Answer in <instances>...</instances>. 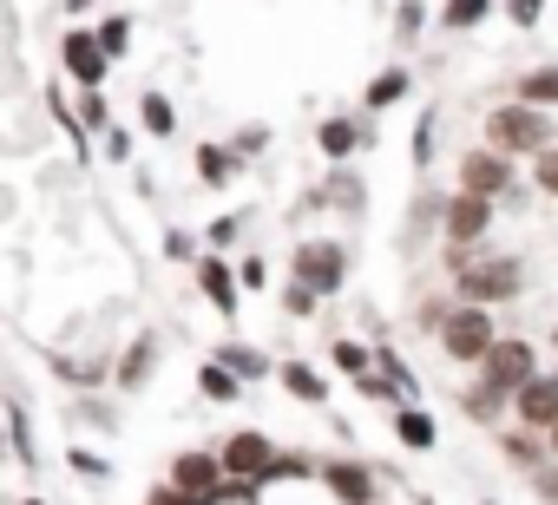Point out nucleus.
Masks as SVG:
<instances>
[{
	"instance_id": "23",
	"label": "nucleus",
	"mask_w": 558,
	"mask_h": 505,
	"mask_svg": "<svg viewBox=\"0 0 558 505\" xmlns=\"http://www.w3.org/2000/svg\"><path fill=\"white\" fill-rule=\"evenodd\" d=\"M532 184H538L545 197H558V145H545V151L532 158Z\"/></svg>"
},
{
	"instance_id": "25",
	"label": "nucleus",
	"mask_w": 558,
	"mask_h": 505,
	"mask_svg": "<svg viewBox=\"0 0 558 505\" xmlns=\"http://www.w3.org/2000/svg\"><path fill=\"white\" fill-rule=\"evenodd\" d=\"M204 394H210V401H236V381H230V368H223V361H210V368H204Z\"/></svg>"
},
{
	"instance_id": "5",
	"label": "nucleus",
	"mask_w": 558,
	"mask_h": 505,
	"mask_svg": "<svg viewBox=\"0 0 558 505\" xmlns=\"http://www.w3.org/2000/svg\"><path fill=\"white\" fill-rule=\"evenodd\" d=\"M460 190H473V197H506L512 190V158L506 151H493V145H473L466 158H460Z\"/></svg>"
},
{
	"instance_id": "32",
	"label": "nucleus",
	"mask_w": 558,
	"mask_h": 505,
	"mask_svg": "<svg viewBox=\"0 0 558 505\" xmlns=\"http://www.w3.org/2000/svg\"><path fill=\"white\" fill-rule=\"evenodd\" d=\"M263 145H269V132H263V125H250V132H236V151H243V158H250V151H263Z\"/></svg>"
},
{
	"instance_id": "38",
	"label": "nucleus",
	"mask_w": 558,
	"mask_h": 505,
	"mask_svg": "<svg viewBox=\"0 0 558 505\" xmlns=\"http://www.w3.org/2000/svg\"><path fill=\"white\" fill-rule=\"evenodd\" d=\"M551 348H558V329H551Z\"/></svg>"
},
{
	"instance_id": "6",
	"label": "nucleus",
	"mask_w": 558,
	"mask_h": 505,
	"mask_svg": "<svg viewBox=\"0 0 558 505\" xmlns=\"http://www.w3.org/2000/svg\"><path fill=\"white\" fill-rule=\"evenodd\" d=\"M480 374L493 381V387H506V394H519L532 374H538V355H532V342H519V335H499L493 342V355L480 361Z\"/></svg>"
},
{
	"instance_id": "21",
	"label": "nucleus",
	"mask_w": 558,
	"mask_h": 505,
	"mask_svg": "<svg viewBox=\"0 0 558 505\" xmlns=\"http://www.w3.org/2000/svg\"><path fill=\"white\" fill-rule=\"evenodd\" d=\"M151 355H158V348H151V342H145V335H138V342H132V348H125V361H119V381H125V387H138V381H145V374H151Z\"/></svg>"
},
{
	"instance_id": "37",
	"label": "nucleus",
	"mask_w": 558,
	"mask_h": 505,
	"mask_svg": "<svg viewBox=\"0 0 558 505\" xmlns=\"http://www.w3.org/2000/svg\"><path fill=\"white\" fill-rule=\"evenodd\" d=\"M545 440H551V459H558V427H551V433H545Z\"/></svg>"
},
{
	"instance_id": "27",
	"label": "nucleus",
	"mask_w": 558,
	"mask_h": 505,
	"mask_svg": "<svg viewBox=\"0 0 558 505\" xmlns=\"http://www.w3.org/2000/svg\"><path fill=\"white\" fill-rule=\"evenodd\" d=\"M197 164H204V177H210V184H223V177H230V151H217V145H204V151H197Z\"/></svg>"
},
{
	"instance_id": "12",
	"label": "nucleus",
	"mask_w": 558,
	"mask_h": 505,
	"mask_svg": "<svg viewBox=\"0 0 558 505\" xmlns=\"http://www.w3.org/2000/svg\"><path fill=\"white\" fill-rule=\"evenodd\" d=\"M499 453H506V466H519V472H545L551 466V440H538L532 427H519V433H499Z\"/></svg>"
},
{
	"instance_id": "30",
	"label": "nucleus",
	"mask_w": 558,
	"mask_h": 505,
	"mask_svg": "<svg viewBox=\"0 0 558 505\" xmlns=\"http://www.w3.org/2000/svg\"><path fill=\"white\" fill-rule=\"evenodd\" d=\"M506 14H512V27H538V14H545V0H506Z\"/></svg>"
},
{
	"instance_id": "8",
	"label": "nucleus",
	"mask_w": 558,
	"mask_h": 505,
	"mask_svg": "<svg viewBox=\"0 0 558 505\" xmlns=\"http://www.w3.org/2000/svg\"><path fill=\"white\" fill-rule=\"evenodd\" d=\"M512 414H519V427L551 433V427H558V374H532V381L512 394Z\"/></svg>"
},
{
	"instance_id": "29",
	"label": "nucleus",
	"mask_w": 558,
	"mask_h": 505,
	"mask_svg": "<svg viewBox=\"0 0 558 505\" xmlns=\"http://www.w3.org/2000/svg\"><path fill=\"white\" fill-rule=\"evenodd\" d=\"M145 125H151V132H158V138H165V132H171V106H165V99H158V93H145Z\"/></svg>"
},
{
	"instance_id": "24",
	"label": "nucleus",
	"mask_w": 558,
	"mask_h": 505,
	"mask_svg": "<svg viewBox=\"0 0 558 505\" xmlns=\"http://www.w3.org/2000/svg\"><path fill=\"white\" fill-rule=\"evenodd\" d=\"M217 361H223V368H236V374H263V368H269L263 355H250V348H236V342H230V348H217Z\"/></svg>"
},
{
	"instance_id": "33",
	"label": "nucleus",
	"mask_w": 558,
	"mask_h": 505,
	"mask_svg": "<svg viewBox=\"0 0 558 505\" xmlns=\"http://www.w3.org/2000/svg\"><path fill=\"white\" fill-rule=\"evenodd\" d=\"M401 34H408V40L421 34V0H401Z\"/></svg>"
},
{
	"instance_id": "34",
	"label": "nucleus",
	"mask_w": 558,
	"mask_h": 505,
	"mask_svg": "<svg viewBox=\"0 0 558 505\" xmlns=\"http://www.w3.org/2000/svg\"><path fill=\"white\" fill-rule=\"evenodd\" d=\"M427 158H434V125L414 132V164H427Z\"/></svg>"
},
{
	"instance_id": "31",
	"label": "nucleus",
	"mask_w": 558,
	"mask_h": 505,
	"mask_svg": "<svg viewBox=\"0 0 558 505\" xmlns=\"http://www.w3.org/2000/svg\"><path fill=\"white\" fill-rule=\"evenodd\" d=\"M283 309H290V316H310V309H316V290L290 283V290H283Z\"/></svg>"
},
{
	"instance_id": "36",
	"label": "nucleus",
	"mask_w": 558,
	"mask_h": 505,
	"mask_svg": "<svg viewBox=\"0 0 558 505\" xmlns=\"http://www.w3.org/2000/svg\"><path fill=\"white\" fill-rule=\"evenodd\" d=\"M151 505H197L191 492H178V485H165V492H151Z\"/></svg>"
},
{
	"instance_id": "28",
	"label": "nucleus",
	"mask_w": 558,
	"mask_h": 505,
	"mask_svg": "<svg viewBox=\"0 0 558 505\" xmlns=\"http://www.w3.org/2000/svg\"><path fill=\"white\" fill-rule=\"evenodd\" d=\"M336 368H349V374H368V348H362V342H336Z\"/></svg>"
},
{
	"instance_id": "18",
	"label": "nucleus",
	"mask_w": 558,
	"mask_h": 505,
	"mask_svg": "<svg viewBox=\"0 0 558 505\" xmlns=\"http://www.w3.org/2000/svg\"><path fill=\"white\" fill-rule=\"evenodd\" d=\"M486 14H493V0H447L440 27H447V34H473V27H480Z\"/></svg>"
},
{
	"instance_id": "14",
	"label": "nucleus",
	"mask_w": 558,
	"mask_h": 505,
	"mask_svg": "<svg viewBox=\"0 0 558 505\" xmlns=\"http://www.w3.org/2000/svg\"><path fill=\"white\" fill-rule=\"evenodd\" d=\"M512 99H519V106H538V112L558 106V66H532V73H519V79H512Z\"/></svg>"
},
{
	"instance_id": "1",
	"label": "nucleus",
	"mask_w": 558,
	"mask_h": 505,
	"mask_svg": "<svg viewBox=\"0 0 558 505\" xmlns=\"http://www.w3.org/2000/svg\"><path fill=\"white\" fill-rule=\"evenodd\" d=\"M486 145L493 151H506V158H538L545 145H551V125H545V112L538 106H519V99H506V106H493L486 112Z\"/></svg>"
},
{
	"instance_id": "13",
	"label": "nucleus",
	"mask_w": 558,
	"mask_h": 505,
	"mask_svg": "<svg viewBox=\"0 0 558 505\" xmlns=\"http://www.w3.org/2000/svg\"><path fill=\"white\" fill-rule=\"evenodd\" d=\"M506 407H512V394H506V387H493L486 374H480V381L460 394V414H466V420H480V427H486V420H499Z\"/></svg>"
},
{
	"instance_id": "10",
	"label": "nucleus",
	"mask_w": 558,
	"mask_h": 505,
	"mask_svg": "<svg viewBox=\"0 0 558 505\" xmlns=\"http://www.w3.org/2000/svg\"><path fill=\"white\" fill-rule=\"evenodd\" d=\"M66 73L86 86V93H99V79H106V47H99V34H66Z\"/></svg>"
},
{
	"instance_id": "15",
	"label": "nucleus",
	"mask_w": 558,
	"mask_h": 505,
	"mask_svg": "<svg viewBox=\"0 0 558 505\" xmlns=\"http://www.w3.org/2000/svg\"><path fill=\"white\" fill-rule=\"evenodd\" d=\"M171 479H178V492H191V498H204V492L217 485V459H210V453H184V459L171 466Z\"/></svg>"
},
{
	"instance_id": "4",
	"label": "nucleus",
	"mask_w": 558,
	"mask_h": 505,
	"mask_svg": "<svg viewBox=\"0 0 558 505\" xmlns=\"http://www.w3.org/2000/svg\"><path fill=\"white\" fill-rule=\"evenodd\" d=\"M440 223H447V249H480V236L493 230V197L453 190L447 210H440Z\"/></svg>"
},
{
	"instance_id": "9",
	"label": "nucleus",
	"mask_w": 558,
	"mask_h": 505,
	"mask_svg": "<svg viewBox=\"0 0 558 505\" xmlns=\"http://www.w3.org/2000/svg\"><path fill=\"white\" fill-rule=\"evenodd\" d=\"M223 466H230L243 485H256L263 472H276L283 459H276V446H269L263 433H230V440H223Z\"/></svg>"
},
{
	"instance_id": "26",
	"label": "nucleus",
	"mask_w": 558,
	"mask_h": 505,
	"mask_svg": "<svg viewBox=\"0 0 558 505\" xmlns=\"http://www.w3.org/2000/svg\"><path fill=\"white\" fill-rule=\"evenodd\" d=\"M125 40H132V21H106V27H99V47H106V60H112V53H125Z\"/></svg>"
},
{
	"instance_id": "20",
	"label": "nucleus",
	"mask_w": 558,
	"mask_h": 505,
	"mask_svg": "<svg viewBox=\"0 0 558 505\" xmlns=\"http://www.w3.org/2000/svg\"><path fill=\"white\" fill-rule=\"evenodd\" d=\"M283 387H290L296 401H310V407L329 394V387H323V374H316V368H303V361H283Z\"/></svg>"
},
{
	"instance_id": "17",
	"label": "nucleus",
	"mask_w": 558,
	"mask_h": 505,
	"mask_svg": "<svg viewBox=\"0 0 558 505\" xmlns=\"http://www.w3.org/2000/svg\"><path fill=\"white\" fill-rule=\"evenodd\" d=\"M395 433H401V446L427 453V446H434V414H421V407H401V414H395Z\"/></svg>"
},
{
	"instance_id": "22",
	"label": "nucleus",
	"mask_w": 558,
	"mask_h": 505,
	"mask_svg": "<svg viewBox=\"0 0 558 505\" xmlns=\"http://www.w3.org/2000/svg\"><path fill=\"white\" fill-rule=\"evenodd\" d=\"M395 99H408V73H401V66H388V73L368 86V106H375V112H381V106H395Z\"/></svg>"
},
{
	"instance_id": "7",
	"label": "nucleus",
	"mask_w": 558,
	"mask_h": 505,
	"mask_svg": "<svg viewBox=\"0 0 558 505\" xmlns=\"http://www.w3.org/2000/svg\"><path fill=\"white\" fill-rule=\"evenodd\" d=\"M349 276V257H342V243H303L296 249V283L316 290V296H336Z\"/></svg>"
},
{
	"instance_id": "16",
	"label": "nucleus",
	"mask_w": 558,
	"mask_h": 505,
	"mask_svg": "<svg viewBox=\"0 0 558 505\" xmlns=\"http://www.w3.org/2000/svg\"><path fill=\"white\" fill-rule=\"evenodd\" d=\"M368 138H375V132H362L355 119H329V125L316 132V145H323L329 158H349V151H355V145H368Z\"/></svg>"
},
{
	"instance_id": "35",
	"label": "nucleus",
	"mask_w": 558,
	"mask_h": 505,
	"mask_svg": "<svg viewBox=\"0 0 558 505\" xmlns=\"http://www.w3.org/2000/svg\"><path fill=\"white\" fill-rule=\"evenodd\" d=\"M532 485H538V492H545V505H558V466H545V472H538V479H532Z\"/></svg>"
},
{
	"instance_id": "11",
	"label": "nucleus",
	"mask_w": 558,
	"mask_h": 505,
	"mask_svg": "<svg viewBox=\"0 0 558 505\" xmlns=\"http://www.w3.org/2000/svg\"><path fill=\"white\" fill-rule=\"evenodd\" d=\"M323 479H329V492H336L342 505H375V472H368V466H355V459H329Z\"/></svg>"
},
{
	"instance_id": "3",
	"label": "nucleus",
	"mask_w": 558,
	"mask_h": 505,
	"mask_svg": "<svg viewBox=\"0 0 558 505\" xmlns=\"http://www.w3.org/2000/svg\"><path fill=\"white\" fill-rule=\"evenodd\" d=\"M493 342H499V329H493V309H473V303H453V316L440 322V348H447V361H486L493 355Z\"/></svg>"
},
{
	"instance_id": "2",
	"label": "nucleus",
	"mask_w": 558,
	"mask_h": 505,
	"mask_svg": "<svg viewBox=\"0 0 558 505\" xmlns=\"http://www.w3.org/2000/svg\"><path fill=\"white\" fill-rule=\"evenodd\" d=\"M519 283H525L519 257H480L473 270H460V276H453V303L493 309V303H512V296H519Z\"/></svg>"
},
{
	"instance_id": "19",
	"label": "nucleus",
	"mask_w": 558,
	"mask_h": 505,
	"mask_svg": "<svg viewBox=\"0 0 558 505\" xmlns=\"http://www.w3.org/2000/svg\"><path fill=\"white\" fill-rule=\"evenodd\" d=\"M197 283H204V296H210L223 316L236 309V283H230V270H223V263H204V270H197Z\"/></svg>"
}]
</instances>
